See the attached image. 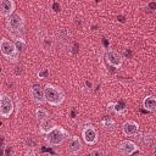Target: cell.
Segmentation results:
<instances>
[{
	"mask_svg": "<svg viewBox=\"0 0 156 156\" xmlns=\"http://www.w3.org/2000/svg\"><path fill=\"white\" fill-rule=\"evenodd\" d=\"M82 139L88 145H95L99 140V133L94 127L88 126L82 130Z\"/></svg>",
	"mask_w": 156,
	"mask_h": 156,
	"instance_id": "obj_6",
	"label": "cell"
},
{
	"mask_svg": "<svg viewBox=\"0 0 156 156\" xmlns=\"http://www.w3.org/2000/svg\"><path fill=\"white\" fill-rule=\"evenodd\" d=\"M16 10V4L13 0H0V16L7 18Z\"/></svg>",
	"mask_w": 156,
	"mask_h": 156,
	"instance_id": "obj_10",
	"label": "cell"
},
{
	"mask_svg": "<svg viewBox=\"0 0 156 156\" xmlns=\"http://www.w3.org/2000/svg\"><path fill=\"white\" fill-rule=\"evenodd\" d=\"M105 58L115 68H119L122 66V63H123L122 55L118 51H116V50H107L106 54H105Z\"/></svg>",
	"mask_w": 156,
	"mask_h": 156,
	"instance_id": "obj_8",
	"label": "cell"
},
{
	"mask_svg": "<svg viewBox=\"0 0 156 156\" xmlns=\"http://www.w3.org/2000/svg\"><path fill=\"white\" fill-rule=\"evenodd\" d=\"M49 117H50V116H49V112H48L45 108L38 107V108L35 110V118H37V121L41 122V121H44V119H46V118H49Z\"/></svg>",
	"mask_w": 156,
	"mask_h": 156,
	"instance_id": "obj_16",
	"label": "cell"
},
{
	"mask_svg": "<svg viewBox=\"0 0 156 156\" xmlns=\"http://www.w3.org/2000/svg\"><path fill=\"white\" fill-rule=\"evenodd\" d=\"M39 123H40V126H39V133H40L41 135L49 133L50 130H52V129L57 126L56 122H55L54 119H51L50 117L46 118V119H44V121H41V122H39Z\"/></svg>",
	"mask_w": 156,
	"mask_h": 156,
	"instance_id": "obj_13",
	"label": "cell"
},
{
	"mask_svg": "<svg viewBox=\"0 0 156 156\" xmlns=\"http://www.w3.org/2000/svg\"><path fill=\"white\" fill-rule=\"evenodd\" d=\"M0 52L7 61H10L12 63L18 62L20 50L15 41L7 39V38H1L0 39Z\"/></svg>",
	"mask_w": 156,
	"mask_h": 156,
	"instance_id": "obj_4",
	"label": "cell"
},
{
	"mask_svg": "<svg viewBox=\"0 0 156 156\" xmlns=\"http://www.w3.org/2000/svg\"><path fill=\"white\" fill-rule=\"evenodd\" d=\"M15 105L10 95L5 93H0V116L4 118H9L13 112Z\"/></svg>",
	"mask_w": 156,
	"mask_h": 156,
	"instance_id": "obj_5",
	"label": "cell"
},
{
	"mask_svg": "<svg viewBox=\"0 0 156 156\" xmlns=\"http://www.w3.org/2000/svg\"><path fill=\"white\" fill-rule=\"evenodd\" d=\"M24 26L26 21L21 12L15 11L6 18V32L16 41L24 43Z\"/></svg>",
	"mask_w": 156,
	"mask_h": 156,
	"instance_id": "obj_1",
	"label": "cell"
},
{
	"mask_svg": "<svg viewBox=\"0 0 156 156\" xmlns=\"http://www.w3.org/2000/svg\"><path fill=\"white\" fill-rule=\"evenodd\" d=\"M43 89H44V98L46 104L51 106H58L65 101V91L58 85L48 83Z\"/></svg>",
	"mask_w": 156,
	"mask_h": 156,
	"instance_id": "obj_2",
	"label": "cell"
},
{
	"mask_svg": "<svg viewBox=\"0 0 156 156\" xmlns=\"http://www.w3.org/2000/svg\"><path fill=\"white\" fill-rule=\"evenodd\" d=\"M69 138V133L67 129H65L61 126H56L52 130L44 134V140L50 146H58L62 145L67 139Z\"/></svg>",
	"mask_w": 156,
	"mask_h": 156,
	"instance_id": "obj_3",
	"label": "cell"
},
{
	"mask_svg": "<svg viewBox=\"0 0 156 156\" xmlns=\"http://www.w3.org/2000/svg\"><path fill=\"white\" fill-rule=\"evenodd\" d=\"M29 93H30L32 100H33L34 102H37V104H44V102H45V98H44V89H43L40 85L34 84V85L30 88Z\"/></svg>",
	"mask_w": 156,
	"mask_h": 156,
	"instance_id": "obj_12",
	"label": "cell"
},
{
	"mask_svg": "<svg viewBox=\"0 0 156 156\" xmlns=\"http://www.w3.org/2000/svg\"><path fill=\"white\" fill-rule=\"evenodd\" d=\"M139 150V146L132 140H122L118 145V151L124 156H130Z\"/></svg>",
	"mask_w": 156,
	"mask_h": 156,
	"instance_id": "obj_7",
	"label": "cell"
},
{
	"mask_svg": "<svg viewBox=\"0 0 156 156\" xmlns=\"http://www.w3.org/2000/svg\"><path fill=\"white\" fill-rule=\"evenodd\" d=\"M67 140H68V144H67V154H69V155H77L82 150V147H83V144H82L80 138L77 136V135H72Z\"/></svg>",
	"mask_w": 156,
	"mask_h": 156,
	"instance_id": "obj_9",
	"label": "cell"
},
{
	"mask_svg": "<svg viewBox=\"0 0 156 156\" xmlns=\"http://www.w3.org/2000/svg\"><path fill=\"white\" fill-rule=\"evenodd\" d=\"M122 132H123V134L127 135V136L136 135L138 132H139V124H138L135 121L127 119V121L123 122V124H122Z\"/></svg>",
	"mask_w": 156,
	"mask_h": 156,
	"instance_id": "obj_11",
	"label": "cell"
},
{
	"mask_svg": "<svg viewBox=\"0 0 156 156\" xmlns=\"http://www.w3.org/2000/svg\"><path fill=\"white\" fill-rule=\"evenodd\" d=\"M104 152L101 151V150H99V149H94V150H90L89 151V155H102Z\"/></svg>",
	"mask_w": 156,
	"mask_h": 156,
	"instance_id": "obj_18",
	"label": "cell"
},
{
	"mask_svg": "<svg viewBox=\"0 0 156 156\" xmlns=\"http://www.w3.org/2000/svg\"><path fill=\"white\" fill-rule=\"evenodd\" d=\"M143 106L146 111L149 112H154L156 110V98L154 95H147L144 98L143 100Z\"/></svg>",
	"mask_w": 156,
	"mask_h": 156,
	"instance_id": "obj_14",
	"label": "cell"
},
{
	"mask_svg": "<svg viewBox=\"0 0 156 156\" xmlns=\"http://www.w3.org/2000/svg\"><path fill=\"white\" fill-rule=\"evenodd\" d=\"M106 107H107L108 111H111L113 113H117V115H121V116H124L127 113V107L121 106L118 102H108Z\"/></svg>",
	"mask_w": 156,
	"mask_h": 156,
	"instance_id": "obj_15",
	"label": "cell"
},
{
	"mask_svg": "<svg viewBox=\"0 0 156 156\" xmlns=\"http://www.w3.org/2000/svg\"><path fill=\"white\" fill-rule=\"evenodd\" d=\"M48 76H49V71H48L46 68H43L41 71H39V72H38V77H39V78H41V79H45Z\"/></svg>",
	"mask_w": 156,
	"mask_h": 156,
	"instance_id": "obj_17",
	"label": "cell"
}]
</instances>
